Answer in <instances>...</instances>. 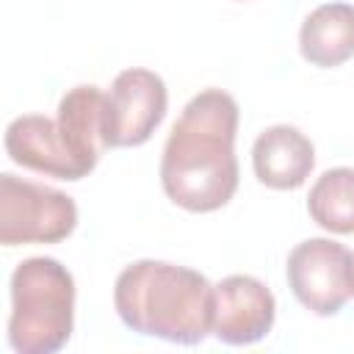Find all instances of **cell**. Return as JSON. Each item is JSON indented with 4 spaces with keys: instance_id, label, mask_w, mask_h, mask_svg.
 Listing matches in <instances>:
<instances>
[{
    "instance_id": "6da1fadb",
    "label": "cell",
    "mask_w": 354,
    "mask_h": 354,
    "mask_svg": "<svg viewBox=\"0 0 354 354\" xmlns=\"http://www.w3.org/2000/svg\"><path fill=\"white\" fill-rule=\"evenodd\" d=\"M238 102L224 88L194 94L171 124L160 155L166 196L191 213L224 207L238 191Z\"/></svg>"
},
{
    "instance_id": "7a4b0ae2",
    "label": "cell",
    "mask_w": 354,
    "mask_h": 354,
    "mask_svg": "<svg viewBox=\"0 0 354 354\" xmlns=\"http://www.w3.org/2000/svg\"><path fill=\"white\" fill-rule=\"evenodd\" d=\"M113 307L138 335L196 346L213 332V285L205 274L166 260H136L116 277Z\"/></svg>"
},
{
    "instance_id": "3957f363",
    "label": "cell",
    "mask_w": 354,
    "mask_h": 354,
    "mask_svg": "<svg viewBox=\"0 0 354 354\" xmlns=\"http://www.w3.org/2000/svg\"><path fill=\"white\" fill-rule=\"evenodd\" d=\"M75 329V279L55 257H28L11 274L8 343L17 354H55Z\"/></svg>"
},
{
    "instance_id": "277c9868",
    "label": "cell",
    "mask_w": 354,
    "mask_h": 354,
    "mask_svg": "<svg viewBox=\"0 0 354 354\" xmlns=\"http://www.w3.org/2000/svg\"><path fill=\"white\" fill-rule=\"evenodd\" d=\"M77 227V205L58 188L0 174V243H58Z\"/></svg>"
},
{
    "instance_id": "5b68a950",
    "label": "cell",
    "mask_w": 354,
    "mask_h": 354,
    "mask_svg": "<svg viewBox=\"0 0 354 354\" xmlns=\"http://www.w3.org/2000/svg\"><path fill=\"white\" fill-rule=\"evenodd\" d=\"M285 277L301 307L337 315L354 296V254L332 238H307L290 249Z\"/></svg>"
},
{
    "instance_id": "8992f818",
    "label": "cell",
    "mask_w": 354,
    "mask_h": 354,
    "mask_svg": "<svg viewBox=\"0 0 354 354\" xmlns=\"http://www.w3.org/2000/svg\"><path fill=\"white\" fill-rule=\"evenodd\" d=\"M169 91L160 75L144 66L124 69L105 91V141L108 147H138L149 141L163 122Z\"/></svg>"
},
{
    "instance_id": "52a82bcc",
    "label": "cell",
    "mask_w": 354,
    "mask_h": 354,
    "mask_svg": "<svg viewBox=\"0 0 354 354\" xmlns=\"http://www.w3.org/2000/svg\"><path fill=\"white\" fill-rule=\"evenodd\" d=\"M277 318V301L266 282L249 274H230L213 285V335L227 346L263 340Z\"/></svg>"
},
{
    "instance_id": "ba28073f",
    "label": "cell",
    "mask_w": 354,
    "mask_h": 354,
    "mask_svg": "<svg viewBox=\"0 0 354 354\" xmlns=\"http://www.w3.org/2000/svg\"><path fill=\"white\" fill-rule=\"evenodd\" d=\"M6 152L17 166H25L39 174L58 180H83L91 174L69 149L66 138L58 130V122L41 113H22L6 127Z\"/></svg>"
},
{
    "instance_id": "9c48e42d",
    "label": "cell",
    "mask_w": 354,
    "mask_h": 354,
    "mask_svg": "<svg viewBox=\"0 0 354 354\" xmlns=\"http://www.w3.org/2000/svg\"><path fill=\"white\" fill-rule=\"evenodd\" d=\"M254 177L274 191H293L304 185L315 166L313 141L293 124L266 127L252 147Z\"/></svg>"
},
{
    "instance_id": "30bf717a",
    "label": "cell",
    "mask_w": 354,
    "mask_h": 354,
    "mask_svg": "<svg viewBox=\"0 0 354 354\" xmlns=\"http://www.w3.org/2000/svg\"><path fill=\"white\" fill-rule=\"evenodd\" d=\"M58 130L66 138L75 158L94 171L100 155L108 149L105 141V91L91 83L69 88L58 102Z\"/></svg>"
},
{
    "instance_id": "8fae6325",
    "label": "cell",
    "mask_w": 354,
    "mask_h": 354,
    "mask_svg": "<svg viewBox=\"0 0 354 354\" xmlns=\"http://www.w3.org/2000/svg\"><path fill=\"white\" fill-rule=\"evenodd\" d=\"M299 50L304 61L321 69L346 64L354 55V6L324 3L313 8L301 22Z\"/></svg>"
},
{
    "instance_id": "7c38bea8",
    "label": "cell",
    "mask_w": 354,
    "mask_h": 354,
    "mask_svg": "<svg viewBox=\"0 0 354 354\" xmlns=\"http://www.w3.org/2000/svg\"><path fill=\"white\" fill-rule=\"evenodd\" d=\"M310 218L335 235L354 232V169H326L310 188L307 196Z\"/></svg>"
}]
</instances>
